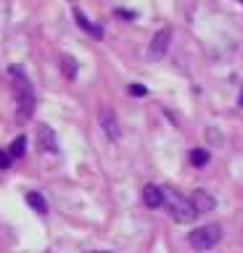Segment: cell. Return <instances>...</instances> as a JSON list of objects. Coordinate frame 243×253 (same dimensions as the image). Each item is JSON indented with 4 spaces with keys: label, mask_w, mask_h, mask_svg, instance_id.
<instances>
[{
    "label": "cell",
    "mask_w": 243,
    "mask_h": 253,
    "mask_svg": "<svg viewBox=\"0 0 243 253\" xmlns=\"http://www.w3.org/2000/svg\"><path fill=\"white\" fill-rule=\"evenodd\" d=\"M98 119H100V126H103V132H106V137H108V140H119V137H122L119 122H116L114 111L108 108V106H100V111H98Z\"/></svg>",
    "instance_id": "cell-4"
},
{
    "label": "cell",
    "mask_w": 243,
    "mask_h": 253,
    "mask_svg": "<svg viewBox=\"0 0 243 253\" xmlns=\"http://www.w3.org/2000/svg\"><path fill=\"white\" fill-rule=\"evenodd\" d=\"M61 66H64V71H66L69 79L77 77V61L72 58V55H64V58H61Z\"/></svg>",
    "instance_id": "cell-13"
},
{
    "label": "cell",
    "mask_w": 243,
    "mask_h": 253,
    "mask_svg": "<svg viewBox=\"0 0 243 253\" xmlns=\"http://www.w3.org/2000/svg\"><path fill=\"white\" fill-rule=\"evenodd\" d=\"M238 3H243V0H238Z\"/></svg>",
    "instance_id": "cell-19"
},
{
    "label": "cell",
    "mask_w": 243,
    "mask_h": 253,
    "mask_svg": "<svg viewBox=\"0 0 243 253\" xmlns=\"http://www.w3.org/2000/svg\"><path fill=\"white\" fill-rule=\"evenodd\" d=\"M93 253H108V251H93Z\"/></svg>",
    "instance_id": "cell-18"
},
{
    "label": "cell",
    "mask_w": 243,
    "mask_h": 253,
    "mask_svg": "<svg viewBox=\"0 0 243 253\" xmlns=\"http://www.w3.org/2000/svg\"><path fill=\"white\" fill-rule=\"evenodd\" d=\"M191 201H193V206H195V211H198V213H211V211H214V206H217L214 195H211L209 190H201V187L193 190Z\"/></svg>",
    "instance_id": "cell-7"
},
{
    "label": "cell",
    "mask_w": 243,
    "mask_h": 253,
    "mask_svg": "<svg viewBox=\"0 0 243 253\" xmlns=\"http://www.w3.org/2000/svg\"><path fill=\"white\" fill-rule=\"evenodd\" d=\"M130 95H135V98H143V95H148V90L140 82H132L130 84Z\"/></svg>",
    "instance_id": "cell-14"
},
{
    "label": "cell",
    "mask_w": 243,
    "mask_h": 253,
    "mask_svg": "<svg viewBox=\"0 0 243 253\" xmlns=\"http://www.w3.org/2000/svg\"><path fill=\"white\" fill-rule=\"evenodd\" d=\"M27 203L32 206L37 213H45V211H48V203H45V198H43L40 193H35V190H32V193H27Z\"/></svg>",
    "instance_id": "cell-11"
},
{
    "label": "cell",
    "mask_w": 243,
    "mask_h": 253,
    "mask_svg": "<svg viewBox=\"0 0 243 253\" xmlns=\"http://www.w3.org/2000/svg\"><path fill=\"white\" fill-rule=\"evenodd\" d=\"M219 240H222V227L219 224H203V227L193 229V232L188 235V243H191L198 253L211 251Z\"/></svg>",
    "instance_id": "cell-3"
},
{
    "label": "cell",
    "mask_w": 243,
    "mask_h": 253,
    "mask_svg": "<svg viewBox=\"0 0 243 253\" xmlns=\"http://www.w3.org/2000/svg\"><path fill=\"white\" fill-rule=\"evenodd\" d=\"M8 77H11V90H13V98H16V116L19 122H29L35 114V90H32V82H29V77L24 74V69L21 66H11L8 69Z\"/></svg>",
    "instance_id": "cell-1"
},
{
    "label": "cell",
    "mask_w": 243,
    "mask_h": 253,
    "mask_svg": "<svg viewBox=\"0 0 243 253\" xmlns=\"http://www.w3.org/2000/svg\"><path fill=\"white\" fill-rule=\"evenodd\" d=\"M169 40H172V29H169V27L159 29V32L153 35V40H151L148 55H151V58H164V53L169 50Z\"/></svg>",
    "instance_id": "cell-5"
},
{
    "label": "cell",
    "mask_w": 243,
    "mask_h": 253,
    "mask_svg": "<svg viewBox=\"0 0 243 253\" xmlns=\"http://www.w3.org/2000/svg\"><path fill=\"white\" fill-rule=\"evenodd\" d=\"M37 145H40V150H48V153H58V137L48 124L37 126Z\"/></svg>",
    "instance_id": "cell-6"
},
{
    "label": "cell",
    "mask_w": 243,
    "mask_h": 253,
    "mask_svg": "<svg viewBox=\"0 0 243 253\" xmlns=\"http://www.w3.org/2000/svg\"><path fill=\"white\" fill-rule=\"evenodd\" d=\"M143 203L148 209H161L164 206V190L159 185H146L143 187Z\"/></svg>",
    "instance_id": "cell-8"
},
{
    "label": "cell",
    "mask_w": 243,
    "mask_h": 253,
    "mask_svg": "<svg viewBox=\"0 0 243 253\" xmlns=\"http://www.w3.org/2000/svg\"><path fill=\"white\" fill-rule=\"evenodd\" d=\"M8 153H11V158H21V156L27 153V137H24V134H19V137L11 142Z\"/></svg>",
    "instance_id": "cell-12"
},
{
    "label": "cell",
    "mask_w": 243,
    "mask_h": 253,
    "mask_svg": "<svg viewBox=\"0 0 243 253\" xmlns=\"http://www.w3.org/2000/svg\"><path fill=\"white\" fill-rule=\"evenodd\" d=\"M11 164H13V158L8 150H0V169H11Z\"/></svg>",
    "instance_id": "cell-15"
},
{
    "label": "cell",
    "mask_w": 243,
    "mask_h": 253,
    "mask_svg": "<svg viewBox=\"0 0 243 253\" xmlns=\"http://www.w3.org/2000/svg\"><path fill=\"white\" fill-rule=\"evenodd\" d=\"M164 203H167L172 219H175L177 224H191V221H195V216H198L193 201L188 195L177 193V190H164Z\"/></svg>",
    "instance_id": "cell-2"
},
{
    "label": "cell",
    "mask_w": 243,
    "mask_h": 253,
    "mask_svg": "<svg viewBox=\"0 0 243 253\" xmlns=\"http://www.w3.org/2000/svg\"><path fill=\"white\" fill-rule=\"evenodd\" d=\"M116 16H122V19H135V13H132V11H124V8H119V11H116Z\"/></svg>",
    "instance_id": "cell-16"
},
{
    "label": "cell",
    "mask_w": 243,
    "mask_h": 253,
    "mask_svg": "<svg viewBox=\"0 0 243 253\" xmlns=\"http://www.w3.org/2000/svg\"><path fill=\"white\" fill-rule=\"evenodd\" d=\"M209 158H211V153H209L206 148H193V150H191V164L198 166V169L209 164Z\"/></svg>",
    "instance_id": "cell-10"
},
{
    "label": "cell",
    "mask_w": 243,
    "mask_h": 253,
    "mask_svg": "<svg viewBox=\"0 0 243 253\" xmlns=\"http://www.w3.org/2000/svg\"><path fill=\"white\" fill-rule=\"evenodd\" d=\"M238 106L243 108V90H241V98H238Z\"/></svg>",
    "instance_id": "cell-17"
},
{
    "label": "cell",
    "mask_w": 243,
    "mask_h": 253,
    "mask_svg": "<svg viewBox=\"0 0 243 253\" xmlns=\"http://www.w3.org/2000/svg\"><path fill=\"white\" fill-rule=\"evenodd\" d=\"M74 19H77V27H80V29H85V32H88V35H93V37H103V29H100L98 27V24H93L90 19H88V16H85L82 11H80V8H74Z\"/></svg>",
    "instance_id": "cell-9"
}]
</instances>
